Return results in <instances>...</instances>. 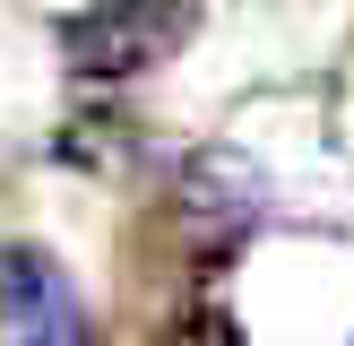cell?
Returning a JSON list of instances; mask_svg holds the SVG:
<instances>
[{
  "label": "cell",
  "instance_id": "6da1fadb",
  "mask_svg": "<svg viewBox=\"0 0 354 346\" xmlns=\"http://www.w3.org/2000/svg\"><path fill=\"white\" fill-rule=\"evenodd\" d=\"M190 35H199V0H95V9H78L61 26V61L78 78L113 86V78L173 61Z\"/></svg>",
  "mask_w": 354,
  "mask_h": 346
},
{
  "label": "cell",
  "instance_id": "277c9868",
  "mask_svg": "<svg viewBox=\"0 0 354 346\" xmlns=\"http://www.w3.org/2000/svg\"><path fill=\"white\" fill-rule=\"evenodd\" d=\"M165 346H242V320H234L225 303H190L182 320L165 329Z\"/></svg>",
  "mask_w": 354,
  "mask_h": 346
},
{
  "label": "cell",
  "instance_id": "3957f363",
  "mask_svg": "<svg viewBox=\"0 0 354 346\" xmlns=\"http://www.w3.org/2000/svg\"><path fill=\"white\" fill-rule=\"evenodd\" d=\"M0 346H95V311L35 242H0Z\"/></svg>",
  "mask_w": 354,
  "mask_h": 346
},
{
  "label": "cell",
  "instance_id": "7a4b0ae2",
  "mask_svg": "<svg viewBox=\"0 0 354 346\" xmlns=\"http://www.w3.org/2000/svg\"><path fill=\"white\" fill-rule=\"evenodd\" d=\"M173 217H182L190 251L216 268V260H234L242 242H251V225L268 217V182H259L251 156L234 147H199L182 165V182H173Z\"/></svg>",
  "mask_w": 354,
  "mask_h": 346
}]
</instances>
